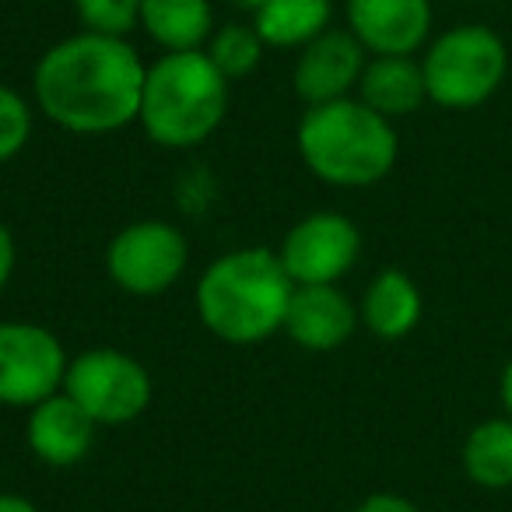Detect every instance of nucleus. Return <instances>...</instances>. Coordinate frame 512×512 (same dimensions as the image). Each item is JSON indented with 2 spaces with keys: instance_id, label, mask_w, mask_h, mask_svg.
I'll use <instances>...</instances> for the list:
<instances>
[{
  "instance_id": "nucleus-1",
  "label": "nucleus",
  "mask_w": 512,
  "mask_h": 512,
  "mask_svg": "<svg viewBox=\"0 0 512 512\" xmlns=\"http://www.w3.org/2000/svg\"><path fill=\"white\" fill-rule=\"evenodd\" d=\"M148 64L130 39L74 32L32 67V106L64 134L106 137L137 123Z\"/></svg>"
},
{
  "instance_id": "nucleus-2",
  "label": "nucleus",
  "mask_w": 512,
  "mask_h": 512,
  "mask_svg": "<svg viewBox=\"0 0 512 512\" xmlns=\"http://www.w3.org/2000/svg\"><path fill=\"white\" fill-rule=\"evenodd\" d=\"M295 281L278 249L239 246L214 256L200 271L193 306L211 337L232 348H253L285 330Z\"/></svg>"
},
{
  "instance_id": "nucleus-3",
  "label": "nucleus",
  "mask_w": 512,
  "mask_h": 512,
  "mask_svg": "<svg viewBox=\"0 0 512 512\" xmlns=\"http://www.w3.org/2000/svg\"><path fill=\"white\" fill-rule=\"evenodd\" d=\"M295 148L320 183L337 190H365L393 172L400 137L393 120L351 95L327 106H309L295 130Z\"/></svg>"
},
{
  "instance_id": "nucleus-4",
  "label": "nucleus",
  "mask_w": 512,
  "mask_h": 512,
  "mask_svg": "<svg viewBox=\"0 0 512 512\" xmlns=\"http://www.w3.org/2000/svg\"><path fill=\"white\" fill-rule=\"evenodd\" d=\"M232 81L211 64L204 50L162 53L144 71L137 123L165 151H190L211 141L228 116Z\"/></svg>"
},
{
  "instance_id": "nucleus-5",
  "label": "nucleus",
  "mask_w": 512,
  "mask_h": 512,
  "mask_svg": "<svg viewBox=\"0 0 512 512\" xmlns=\"http://www.w3.org/2000/svg\"><path fill=\"white\" fill-rule=\"evenodd\" d=\"M421 71L428 102L442 109H477L502 88L509 50L491 25L463 22L428 39L421 50Z\"/></svg>"
},
{
  "instance_id": "nucleus-6",
  "label": "nucleus",
  "mask_w": 512,
  "mask_h": 512,
  "mask_svg": "<svg viewBox=\"0 0 512 512\" xmlns=\"http://www.w3.org/2000/svg\"><path fill=\"white\" fill-rule=\"evenodd\" d=\"M64 393L99 428L134 425L155 397L144 362L120 348H85L67 362Z\"/></svg>"
},
{
  "instance_id": "nucleus-7",
  "label": "nucleus",
  "mask_w": 512,
  "mask_h": 512,
  "mask_svg": "<svg viewBox=\"0 0 512 512\" xmlns=\"http://www.w3.org/2000/svg\"><path fill=\"white\" fill-rule=\"evenodd\" d=\"M190 267V239L165 218H141L123 225L106 246V274L120 292L155 299L179 285Z\"/></svg>"
},
{
  "instance_id": "nucleus-8",
  "label": "nucleus",
  "mask_w": 512,
  "mask_h": 512,
  "mask_svg": "<svg viewBox=\"0 0 512 512\" xmlns=\"http://www.w3.org/2000/svg\"><path fill=\"white\" fill-rule=\"evenodd\" d=\"M64 341L43 323L0 320V407L32 411L46 397L64 390Z\"/></svg>"
},
{
  "instance_id": "nucleus-9",
  "label": "nucleus",
  "mask_w": 512,
  "mask_h": 512,
  "mask_svg": "<svg viewBox=\"0 0 512 512\" xmlns=\"http://www.w3.org/2000/svg\"><path fill=\"white\" fill-rule=\"evenodd\" d=\"M278 256L295 285H341L362 256V228L341 211H313L288 228Z\"/></svg>"
},
{
  "instance_id": "nucleus-10",
  "label": "nucleus",
  "mask_w": 512,
  "mask_h": 512,
  "mask_svg": "<svg viewBox=\"0 0 512 512\" xmlns=\"http://www.w3.org/2000/svg\"><path fill=\"white\" fill-rule=\"evenodd\" d=\"M344 29L369 57H418L432 39V0H344Z\"/></svg>"
},
{
  "instance_id": "nucleus-11",
  "label": "nucleus",
  "mask_w": 512,
  "mask_h": 512,
  "mask_svg": "<svg viewBox=\"0 0 512 512\" xmlns=\"http://www.w3.org/2000/svg\"><path fill=\"white\" fill-rule=\"evenodd\" d=\"M369 64L365 46L348 29H327L309 46L295 53L292 64V92L309 106H327L337 99H351Z\"/></svg>"
},
{
  "instance_id": "nucleus-12",
  "label": "nucleus",
  "mask_w": 512,
  "mask_h": 512,
  "mask_svg": "<svg viewBox=\"0 0 512 512\" xmlns=\"http://www.w3.org/2000/svg\"><path fill=\"white\" fill-rule=\"evenodd\" d=\"M358 327V302L341 285H295L281 334L292 337L295 348L327 355L344 348Z\"/></svg>"
},
{
  "instance_id": "nucleus-13",
  "label": "nucleus",
  "mask_w": 512,
  "mask_h": 512,
  "mask_svg": "<svg viewBox=\"0 0 512 512\" xmlns=\"http://www.w3.org/2000/svg\"><path fill=\"white\" fill-rule=\"evenodd\" d=\"M95 432L99 425L64 390L36 404L25 418V442H29L32 456L53 470L78 467L92 453Z\"/></svg>"
},
{
  "instance_id": "nucleus-14",
  "label": "nucleus",
  "mask_w": 512,
  "mask_h": 512,
  "mask_svg": "<svg viewBox=\"0 0 512 512\" xmlns=\"http://www.w3.org/2000/svg\"><path fill=\"white\" fill-rule=\"evenodd\" d=\"M421 313H425V299H421L418 281L397 267L379 271L365 285L362 302H358L362 327L379 341H404L421 323Z\"/></svg>"
},
{
  "instance_id": "nucleus-15",
  "label": "nucleus",
  "mask_w": 512,
  "mask_h": 512,
  "mask_svg": "<svg viewBox=\"0 0 512 512\" xmlns=\"http://www.w3.org/2000/svg\"><path fill=\"white\" fill-rule=\"evenodd\" d=\"M355 95L393 123L418 113L428 102L421 57H369Z\"/></svg>"
},
{
  "instance_id": "nucleus-16",
  "label": "nucleus",
  "mask_w": 512,
  "mask_h": 512,
  "mask_svg": "<svg viewBox=\"0 0 512 512\" xmlns=\"http://www.w3.org/2000/svg\"><path fill=\"white\" fill-rule=\"evenodd\" d=\"M214 29L211 0H141V32L162 53L204 50Z\"/></svg>"
},
{
  "instance_id": "nucleus-17",
  "label": "nucleus",
  "mask_w": 512,
  "mask_h": 512,
  "mask_svg": "<svg viewBox=\"0 0 512 512\" xmlns=\"http://www.w3.org/2000/svg\"><path fill=\"white\" fill-rule=\"evenodd\" d=\"M249 22L267 50L299 53L316 36L334 29V0H267L249 15Z\"/></svg>"
},
{
  "instance_id": "nucleus-18",
  "label": "nucleus",
  "mask_w": 512,
  "mask_h": 512,
  "mask_svg": "<svg viewBox=\"0 0 512 512\" xmlns=\"http://www.w3.org/2000/svg\"><path fill=\"white\" fill-rule=\"evenodd\" d=\"M463 474L470 484L484 491H505L512 488V418L498 414V418L477 421L467 432L460 449Z\"/></svg>"
},
{
  "instance_id": "nucleus-19",
  "label": "nucleus",
  "mask_w": 512,
  "mask_h": 512,
  "mask_svg": "<svg viewBox=\"0 0 512 512\" xmlns=\"http://www.w3.org/2000/svg\"><path fill=\"white\" fill-rule=\"evenodd\" d=\"M204 53L228 81H239V78H249V74L260 67L267 46H264V39L256 36L253 22H225L207 39Z\"/></svg>"
},
{
  "instance_id": "nucleus-20",
  "label": "nucleus",
  "mask_w": 512,
  "mask_h": 512,
  "mask_svg": "<svg viewBox=\"0 0 512 512\" xmlns=\"http://www.w3.org/2000/svg\"><path fill=\"white\" fill-rule=\"evenodd\" d=\"M36 130V106L15 85L0 81V165L15 162L32 141Z\"/></svg>"
},
{
  "instance_id": "nucleus-21",
  "label": "nucleus",
  "mask_w": 512,
  "mask_h": 512,
  "mask_svg": "<svg viewBox=\"0 0 512 512\" xmlns=\"http://www.w3.org/2000/svg\"><path fill=\"white\" fill-rule=\"evenodd\" d=\"M81 29L95 36L130 39L141 29V0H71Z\"/></svg>"
},
{
  "instance_id": "nucleus-22",
  "label": "nucleus",
  "mask_w": 512,
  "mask_h": 512,
  "mask_svg": "<svg viewBox=\"0 0 512 512\" xmlns=\"http://www.w3.org/2000/svg\"><path fill=\"white\" fill-rule=\"evenodd\" d=\"M355 512H421L418 502H411L407 495H397V491H372L358 502Z\"/></svg>"
},
{
  "instance_id": "nucleus-23",
  "label": "nucleus",
  "mask_w": 512,
  "mask_h": 512,
  "mask_svg": "<svg viewBox=\"0 0 512 512\" xmlns=\"http://www.w3.org/2000/svg\"><path fill=\"white\" fill-rule=\"evenodd\" d=\"M15 267H18V242L15 232H11L4 221H0V295L8 292L11 278H15Z\"/></svg>"
},
{
  "instance_id": "nucleus-24",
  "label": "nucleus",
  "mask_w": 512,
  "mask_h": 512,
  "mask_svg": "<svg viewBox=\"0 0 512 512\" xmlns=\"http://www.w3.org/2000/svg\"><path fill=\"white\" fill-rule=\"evenodd\" d=\"M0 512H39V505L18 491H0Z\"/></svg>"
},
{
  "instance_id": "nucleus-25",
  "label": "nucleus",
  "mask_w": 512,
  "mask_h": 512,
  "mask_svg": "<svg viewBox=\"0 0 512 512\" xmlns=\"http://www.w3.org/2000/svg\"><path fill=\"white\" fill-rule=\"evenodd\" d=\"M498 397H502V411L512 418V358L505 362L502 379H498Z\"/></svg>"
},
{
  "instance_id": "nucleus-26",
  "label": "nucleus",
  "mask_w": 512,
  "mask_h": 512,
  "mask_svg": "<svg viewBox=\"0 0 512 512\" xmlns=\"http://www.w3.org/2000/svg\"><path fill=\"white\" fill-rule=\"evenodd\" d=\"M235 8H242V11H249V15H253V11H260L267 4V0H232Z\"/></svg>"
}]
</instances>
